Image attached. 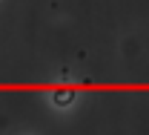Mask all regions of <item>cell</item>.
<instances>
[{"label":"cell","instance_id":"cell-1","mask_svg":"<svg viewBox=\"0 0 149 135\" xmlns=\"http://www.w3.org/2000/svg\"><path fill=\"white\" fill-rule=\"evenodd\" d=\"M72 98H74L72 89H57L55 92V104L57 106H66V104H72Z\"/></svg>","mask_w":149,"mask_h":135}]
</instances>
